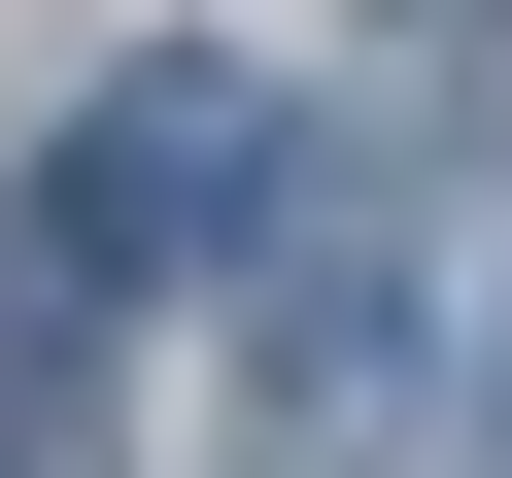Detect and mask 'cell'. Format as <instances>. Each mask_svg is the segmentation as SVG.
<instances>
[{"label": "cell", "mask_w": 512, "mask_h": 478, "mask_svg": "<svg viewBox=\"0 0 512 478\" xmlns=\"http://www.w3.org/2000/svg\"><path fill=\"white\" fill-rule=\"evenodd\" d=\"M274 171H308V137H274V69H239V35H171V69H103V103H69V171H35V274H205Z\"/></svg>", "instance_id": "1"}, {"label": "cell", "mask_w": 512, "mask_h": 478, "mask_svg": "<svg viewBox=\"0 0 512 478\" xmlns=\"http://www.w3.org/2000/svg\"><path fill=\"white\" fill-rule=\"evenodd\" d=\"M0 478H103V376H69V308L0 342Z\"/></svg>", "instance_id": "2"}, {"label": "cell", "mask_w": 512, "mask_h": 478, "mask_svg": "<svg viewBox=\"0 0 512 478\" xmlns=\"http://www.w3.org/2000/svg\"><path fill=\"white\" fill-rule=\"evenodd\" d=\"M478 444H512V308H478Z\"/></svg>", "instance_id": "3"}]
</instances>
